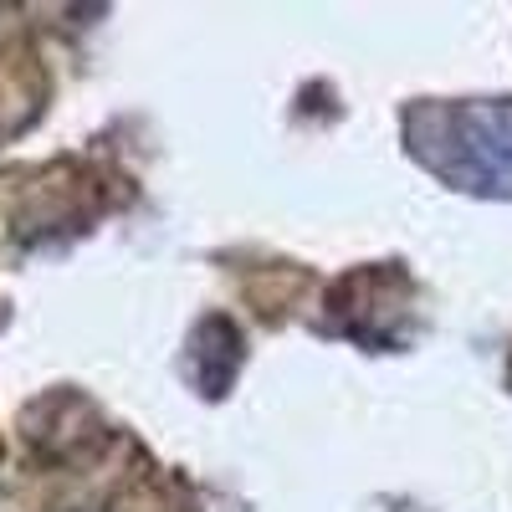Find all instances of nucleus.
<instances>
[{
    "instance_id": "f257e3e1",
    "label": "nucleus",
    "mask_w": 512,
    "mask_h": 512,
    "mask_svg": "<svg viewBox=\"0 0 512 512\" xmlns=\"http://www.w3.org/2000/svg\"><path fill=\"white\" fill-rule=\"evenodd\" d=\"M410 149L456 190L512 195V103H436L410 113Z\"/></svg>"
}]
</instances>
